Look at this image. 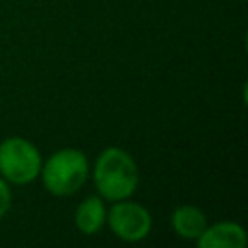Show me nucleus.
<instances>
[{
    "label": "nucleus",
    "mask_w": 248,
    "mask_h": 248,
    "mask_svg": "<svg viewBox=\"0 0 248 248\" xmlns=\"http://www.w3.org/2000/svg\"><path fill=\"white\" fill-rule=\"evenodd\" d=\"M93 178L103 198L118 202L134 194L140 174L130 153L120 147H108L97 157Z\"/></svg>",
    "instance_id": "1"
},
{
    "label": "nucleus",
    "mask_w": 248,
    "mask_h": 248,
    "mask_svg": "<svg viewBox=\"0 0 248 248\" xmlns=\"http://www.w3.org/2000/svg\"><path fill=\"white\" fill-rule=\"evenodd\" d=\"M43 184L54 196H72L78 192L89 174L87 157L79 149H60L48 157L45 165H41Z\"/></svg>",
    "instance_id": "2"
},
{
    "label": "nucleus",
    "mask_w": 248,
    "mask_h": 248,
    "mask_svg": "<svg viewBox=\"0 0 248 248\" xmlns=\"http://www.w3.org/2000/svg\"><path fill=\"white\" fill-rule=\"evenodd\" d=\"M39 149L23 138H6L0 143V172L14 184H27L41 172Z\"/></svg>",
    "instance_id": "3"
},
{
    "label": "nucleus",
    "mask_w": 248,
    "mask_h": 248,
    "mask_svg": "<svg viewBox=\"0 0 248 248\" xmlns=\"http://www.w3.org/2000/svg\"><path fill=\"white\" fill-rule=\"evenodd\" d=\"M108 227L118 238L126 242H136L149 234L151 215L140 203L118 200V203H114L108 211Z\"/></svg>",
    "instance_id": "4"
},
{
    "label": "nucleus",
    "mask_w": 248,
    "mask_h": 248,
    "mask_svg": "<svg viewBox=\"0 0 248 248\" xmlns=\"http://www.w3.org/2000/svg\"><path fill=\"white\" fill-rule=\"evenodd\" d=\"M196 240L200 248H244L246 232L240 225L225 221L213 227H205V231Z\"/></svg>",
    "instance_id": "5"
},
{
    "label": "nucleus",
    "mask_w": 248,
    "mask_h": 248,
    "mask_svg": "<svg viewBox=\"0 0 248 248\" xmlns=\"http://www.w3.org/2000/svg\"><path fill=\"white\" fill-rule=\"evenodd\" d=\"M172 229L180 238L186 240H196L207 227L205 223V215L202 209L194 207V205H180L174 209L172 217Z\"/></svg>",
    "instance_id": "6"
},
{
    "label": "nucleus",
    "mask_w": 248,
    "mask_h": 248,
    "mask_svg": "<svg viewBox=\"0 0 248 248\" xmlns=\"http://www.w3.org/2000/svg\"><path fill=\"white\" fill-rule=\"evenodd\" d=\"M107 221V209L101 198H85L76 209V225L83 234H95Z\"/></svg>",
    "instance_id": "7"
},
{
    "label": "nucleus",
    "mask_w": 248,
    "mask_h": 248,
    "mask_svg": "<svg viewBox=\"0 0 248 248\" xmlns=\"http://www.w3.org/2000/svg\"><path fill=\"white\" fill-rule=\"evenodd\" d=\"M10 203H12V194H10V188L8 184L0 178V219L6 215V211L10 209Z\"/></svg>",
    "instance_id": "8"
}]
</instances>
